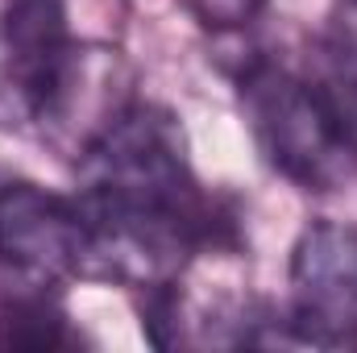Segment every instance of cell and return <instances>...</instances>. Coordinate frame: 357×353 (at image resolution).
Listing matches in <instances>:
<instances>
[{
    "instance_id": "6da1fadb",
    "label": "cell",
    "mask_w": 357,
    "mask_h": 353,
    "mask_svg": "<svg viewBox=\"0 0 357 353\" xmlns=\"http://www.w3.org/2000/svg\"><path fill=\"white\" fill-rule=\"evenodd\" d=\"M75 171L91 229L88 274L154 291L216 241V208L195 183L175 112L137 100Z\"/></svg>"
},
{
    "instance_id": "7a4b0ae2",
    "label": "cell",
    "mask_w": 357,
    "mask_h": 353,
    "mask_svg": "<svg viewBox=\"0 0 357 353\" xmlns=\"http://www.w3.org/2000/svg\"><path fill=\"white\" fill-rule=\"evenodd\" d=\"M237 96L270 171L303 191H333L357 175V117L333 88L254 59Z\"/></svg>"
},
{
    "instance_id": "3957f363",
    "label": "cell",
    "mask_w": 357,
    "mask_h": 353,
    "mask_svg": "<svg viewBox=\"0 0 357 353\" xmlns=\"http://www.w3.org/2000/svg\"><path fill=\"white\" fill-rule=\"evenodd\" d=\"M91 229L79 200L54 195L29 179L0 187V274L13 287H46L88 274Z\"/></svg>"
},
{
    "instance_id": "277c9868",
    "label": "cell",
    "mask_w": 357,
    "mask_h": 353,
    "mask_svg": "<svg viewBox=\"0 0 357 353\" xmlns=\"http://www.w3.org/2000/svg\"><path fill=\"white\" fill-rule=\"evenodd\" d=\"M291 324L303 350H357V229L312 220L291 250Z\"/></svg>"
},
{
    "instance_id": "5b68a950",
    "label": "cell",
    "mask_w": 357,
    "mask_h": 353,
    "mask_svg": "<svg viewBox=\"0 0 357 353\" xmlns=\"http://www.w3.org/2000/svg\"><path fill=\"white\" fill-rule=\"evenodd\" d=\"M133 84V67L121 50L100 42H71L38 112L42 142H50L63 158L79 163L137 104Z\"/></svg>"
},
{
    "instance_id": "8992f818",
    "label": "cell",
    "mask_w": 357,
    "mask_h": 353,
    "mask_svg": "<svg viewBox=\"0 0 357 353\" xmlns=\"http://www.w3.org/2000/svg\"><path fill=\"white\" fill-rule=\"evenodd\" d=\"M71 46L63 0H0V129H38V112Z\"/></svg>"
},
{
    "instance_id": "52a82bcc",
    "label": "cell",
    "mask_w": 357,
    "mask_h": 353,
    "mask_svg": "<svg viewBox=\"0 0 357 353\" xmlns=\"http://www.w3.org/2000/svg\"><path fill=\"white\" fill-rule=\"evenodd\" d=\"M79 345V333L67 324L54 291L46 287H8L0 295V350H67Z\"/></svg>"
},
{
    "instance_id": "ba28073f",
    "label": "cell",
    "mask_w": 357,
    "mask_h": 353,
    "mask_svg": "<svg viewBox=\"0 0 357 353\" xmlns=\"http://www.w3.org/2000/svg\"><path fill=\"white\" fill-rule=\"evenodd\" d=\"M324 63H328L333 91L357 117V0H341V8L333 13L324 33Z\"/></svg>"
},
{
    "instance_id": "9c48e42d",
    "label": "cell",
    "mask_w": 357,
    "mask_h": 353,
    "mask_svg": "<svg viewBox=\"0 0 357 353\" xmlns=\"http://www.w3.org/2000/svg\"><path fill=\"white\" fill-rule=\"evenodd\" d=\"M270 0H183V8L212 33H237L262 17Z\"/></svg>"
}]
</instances>
